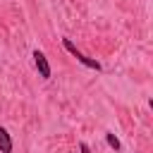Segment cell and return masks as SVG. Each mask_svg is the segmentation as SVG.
<instances>
[{"mask_svg": "<svg viewBox=\"0 0 153 153\" xmlns=\"http://www.w3.org/2000/svg\"><path fill=\"white\" fill-rule=\"evenodd\" d=\"M62 48H65V50H67V53H69L72 57H76V60H79V62H81L84 67H88V69H96V72H100V62H98V60H93V57H86V55H84L81 50H76V45H74V43H72L69 38H62Z\"/></svg>", "mask_w": 153, "mask_h": 153, "instance_id": "1", "label": "cell"}, {"mask_svg": "<svg viewBox=\"0 0 153 153\" xmlns=\"http://www.w3.org/2000/svg\"><path fill=\"white\" fill-rule=\"evenodd\" d=\"M33 62H36V69L43 79H50V65H48V57L41 53V50H33Z\"/></svg>", "mask_w": 153, "mask_h": 153, "instance_id": "2", "label": "cell"}, {"mask_svg": "<svg viewBox=\"0 0 153 153\" xmlns=\"http://www.w3.org/2000/svg\"><path fill=\"white\" fill-rule=\"evenodd\" d=\"M0 153H12V136L5 127H0Z\"/></svg>", "mask_w": 153, "mask_h": 153, "instance_id": "3", "label": "cell"}, {"mask_svg": "<svg viewBox=\"0 0 153 153\" xmlns=\"http://www.w3.org/2000/svg\"><path fill=\"white\" fill-rule=\"evenodd\" d=\"M105 141H108V146H110L112 151H120V141H117L115 134H105Z\"/></svg>", "mask_w": 153, "mask_h": 153, "instance_id": "4", "label": "cell"}, {"mask_svg": "<svg viewBox=\"0 0 153 153\" xmlns=\"http://www.w3.org/2000/svg\"><path fill=\"white\" fill-rule=\"evenodd\" d=\"M79 151H81V153H91V148H88V146H86V143H84V141H81V143H79Z\"/></svg>", "mask_w": 153, "mask_h": 153, "instance_id": "5", "label": "cell"}]
</instances>
